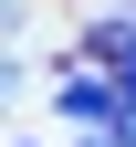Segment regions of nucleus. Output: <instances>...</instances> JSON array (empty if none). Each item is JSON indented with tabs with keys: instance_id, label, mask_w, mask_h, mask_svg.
Masks as SVG:
<instances>
[{
	"instance_id": "f257e3e1",
	"label": "nucleus",
	"mask_w": 136,
	"mask_h": 147,
	"mask_svg": "<svg viewBox=\"0 0 136 147\" xmlns=\"http://www.w3.org/2000/svg\"><path fill=\"white\" fill-rule=\"evenodd\" d=\"M63 116H73V126H115V116H126V74L73 63V74H63Z\"/></svg>"
},
{
	"instance_id": "f03ea898",
	"label": "nucleus",
	"mask_w": 136,
	"mask_h": 147,
	"mask_svg": "<svg viewBox=\"0 0 136 147\" xmlns=\"http://www.w3.org/2000/svg\"><path fill=\"white\" fill-rule=\"evenodd\" d=\"M126 95H136V53H126Z\"/></svg>"
}]
</instances>
